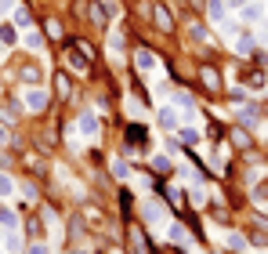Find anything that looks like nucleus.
I'll list each match as a JSON object with an SVG mask.
<instances>
[{"label":"nucleus","mask_w":268,"mask_h":254,"mask_svg":"<svg viewBox=\"0 0 268 254\" xmlns=\"http://www.w3.org/2000/svg\"><path fill=\"white\" fill-rule=\"evenodd\" d=\"M22 102H26V109H29V113H44L47 106H51L47 91H44V87H33V84H29L26 91H22Z\"/></svg>","instance_id":"nucleus-1"},{"label":"nucleus","mask_w":268,"mask_h":254,"mask_svg":"<svg viewBox=\"0 0 268 254\" xmlns=\"http://www.w3.org/2000/svg\"><path fill=\"white\" fill-rule=\"evenodd\" d=\"M76 127H80L87 138H98V131H102V127H98V116H94L91 109H84L80 116H76Z\"/></svg>","instance_id":"nucleus-2"},{"label":"nucleus","mask_w":268,"mask_h":254,"mask_svg":"<svg viewBox=\"0 0 268 254\" xmlns=\"http://www.w3.org/2000/svg\"><path fill=\"white\" fill-rule=\"evenodd\" d=\"M66 58H69V66H73L76 73H87V69H91V58H87V55H84L80 48H76V44L69 48V55H66Z\"/></svg>","instance_id":"nucleus-3"},{"label":"nucleus","mask_w":268,"mask_h":254,"mask_svg":"<svg viewBox=\"0 0 268 254\" xmlns=\"http://www.w3.org/2000/svg\"><path fill=\"white\" fill-rule=\"evenodd\" d=\"M235 116H239V124H257L261 109L254 106V102H239V109H235Z\"/></svg>","instance_id":"nucleus-4"},{"label":"nucleus","mask_w":268,"mask_h":254,"mask_svg":"<svg viewBox=\"0 0 268 254\" xmlns=\"http://www.w3.org/2000/svg\"><path fill=\"white\" fill-rule=\"evenodd\" d=\"M152 22L160 26L163 33H170V29H174V19H170V11H167L163 4H156V8H152Z\"/></svg>","instance_id":"nucleus-5"},{"label":"nucleus","mask_w":268,"mask_h":254,"mask_svg":"<svg viewBox=\"0 0 268 254\" xmlns=\"http://www.w3.org/2000/svg\"><path fill=\"white\" fill-rule=\"evenodd\" d=\"M145 138H149V131L141 127V124H131V127H127V149H138V145H145Z\"/></svg>","instance_id":"nucleus-6"},{"label":"nucleus","mask_w":268,"mask_h":254,"mask_svg":"<svg viewBox=\"0 0 268 254\" xmlns=\"http://www.w3.org/2000/svg\"><path fill=\"white\" fill-rule=\"evenodd\" d=\"M131 254H152V250H149V240H145V232H141L138 225L131 229Z\"/></svg>","instance_id":"nucleus-7"},{"label":"nucleus","mask_w":268,"mask_h":254,"mask_svg":"<svg viewBox=\"0 0 268 254\" xmlns=\"http://www.w3.org/2000/svg\"><path fill=\"white\" fill-rule=\"evenodd\" d=\"M145 218H149V225H152V229H163V225H167V214H163L156 203H145Z\"/></svg>","instance_id":"nucleus-8"},{"label":"nucleus","mask_w":268,"mask_h":254,"mask_svg":"<svg viewBox=\"0 0 268 254\" xmlns=\"http://www.w3.org/2000/svg\"><path fill=\"white\" fill-rule=\"evenodd\" d=\"M134 66H138V69H145V73L156 69V55L145 51V48H138V51H134Z\"/></svg>","instance_id":"nucleus-9"},{"label":"nucleus","mask_w":268,"mask_h":254,"mask_svg":"<svg viewBox=\"0 0 268 254\" xmlns=\"http://www.w3.org/2000/svg\"><path fill=\"white\" fill-rule=\"evenodd\" d=\"M87 22L105 26V8H102V0H91V4H87Z\"/></svg>","instance_id":"nucleus-10"},{"label":"nucleus","mask_w":268,"mask_h":254,"mask_svg":"<svg viewBox=\"0 0 268 254\" xmlns=\"http://www.w3.org/2000/svg\"><path fill=\"white\" fill-rule=\"evenodd\" d=\"M207 15H210V22H214V26H225V22H228V19H225V0H210Z\"/></svg>","instance_id":"nucleus-11"},{"label":"nucleus","mask_w":268,"mask_h":254,"mask_svg":"<svg viewBox=\"0 0 268 254\" xmlns=\"http://www.w3.org/2000/svg\"><path fill=\"white\" fill-rule=\"evenodd\" d=\"M29 22H33V15H29L26 8H19V4H15V11H11V26H19V29H29Z\"/></svg>","instance_id":"nucleus-12"},{"label":"nucleus","mask_w":268,"mask_h":254,"mask_svg":"<svg viewBox=\"0 0 268 254\" xmlns=\"http://www.w3.org/2000/svg\"><path fill=\"white\" fill-rule=\"evenodd\" d=\"M225 247H232V250H246L250 240H246L243 232H228V236H225Z\"/></svg>","instance_id":"nucleus-13"},{"label":"nucleus","mask_w":268,"mask_h":254,"mask_svg":"<svg viewBox=\"0 0 268 254\" xmlns=\"http://www.w3.org/2000/svg\"><path fill=\"white\" fill-rule=\"evenodd\" d=\"M235 51H239V55H254V51H257V40L243 33L239 40H235Z\"/></svg>","instance_id":"nucleus-14"},{"label":"nucleus","mask_w":268,"mask_h":254,"mask_svg":"<svg viewBox=\"0 0 268 254\" xmlns=\"http://www.w3.org/2000/svg\"><path fill=\"white\" fill-rule=\"evenodd\" d=\"M170 167H174V163H170V156H167V153L152 156V171H156V174H170Z\"/></svg>","instance_id":"nucleus-15"},{"label":"nucleus","mask_w":268,"mask_h":254,"mask_svg":"<svg viewBox=\"0 0 268 254\" xmlns=\"http://www.w3.org/2000/svg\"><path fill=\"white\" fill-rule=\"evenodd\" d=\"M160 124H163L167 131H174V127H178V113L170 109V106H163V109H160Z\"/></svg>","instance_id":"nucleus-16"},{"label":"nucleus","mask_w":268,"mask_h":254,"mask_svg":"<svg viewBox=\"0 0 268 254\" xmlns=\"http://www.w3.org/2000/svg\"><path fill=\"white\" fill-rule=\"evenodd\" d=\"M55 87H58V98H69V91H73L69 73H58V77H55Z\"/></svg>","instance_id":"nucleus-17"},{"label":"nucleus","mask_w":268,"mask_h":254,"mask_svg":"<svg viewBox=\"0 0 268 254\" xmlns=\"http://www.w3.org/2000/svg\"><path fill=\"white\" fill-rule=\"evenodd\" d=\"M178 138H181L188 149H196V145H199V131H192V127H181V131H178Z\"/></svg>","instance_id":"nucleus-18"},{"label":"nucleus","mask_w":268,"mask_h":254,"mask_svg":"<svg viewBox=\"0 0 268 254\" xmlns=\"http://www.w3.org/2000/svg\"><path fill=\"white\" fill-rule=\"evenodd\" d=\"M199 77H203V84H207V87H210V91H221V80H217V73H214L210 66H207V69H203V73H199Z\"/></svg>","instance_id":"nucleus-19"},{"label":"nucleus","mask_w":268,"mask_h":254,"mask_svg":"<svg viewBox=\"0 0 268 254\" xmlns=\"http://www.w3.org/2000/svg\"><path fill=\"white\" fill-rule=\"evenodd\" d=\"M261 15H264L261 4H246V8H243V19H246V22H261Z\"/></svg>","instance_id":"nucleus-20"},{"label":"nucleus","mask_w":268,"mask_h":254,"mask_svg":"<svg viewBox=\"0 0 268 254\" xmlns=\"http://www.w3.org/2000/svg\"><path fill=\"white\" fill-rule=\"evenodd\" d=\"M0 120H4V124H15V120H19V109H15L11 102H8V106H0Z\"/></svg>","instance_id":"nucleus-21"},{"label":"nucleus","mask_w":268,"mask_h":254,"mask_svg":"<svg viewBox=\"0 0 268 254\" xmlns=\"http://www.w3.org/2000/svg\"><path fill=\"white\" fill-rule=\"evenodd\" d=\"M113 174L120 178V182H123V178H131V167H127V160H113Z\"/></svg>","instance_id":"nucleus-22"},{"label":"nucleus","mask_w":268,"mask_h":254,"mask_svg":"<svg viewBox=\"0 0 268 254\" xmlns=\"http://www.w3.org/2000/svg\"><path fill=\"white\" fill-rule=\"evenodd\" d=\"M0 196H4V200H8V196H15V182H11L8 174H0Z\"/></svg>","instance_id":"nucleus-23"},{"label":"nucleus","mask_w":268,"mask_h":254,"mask_svg":"<svg viewBox=\"0 0 268 254\" xmlns=\"http://www.w3.org/2000/svg\"><path fill=\"white\" fill-rule=\"evenodd\" d=\"M188 37L192 40H207V29H203L199 22H188Z\"/></svg>","instance_id":"nucleus-24"},{"label":"nucleus","mask_w":268,"mask_h":254,"mask_svg":"<svg viewBox=\"0 0 268 254\" xmlns=\"http://www.w3.org/2000/svg\"><path fill=\"white\" fill-rule=\"evenodd\" d=\"M87 221L91 225H105V214L98 211V207H87Z\"/></svg>","instance_id":"nucleus-25"},{"label":"nucleus","mask_w":268,"mask_h":254,"mask_svg":"<svg viewBox=\"0 0 268 254\" xmlns=\"http://www.w3.org/2000/svg\"><path fill=\"white\" fill-rule=\"evenodd\" d=\"M40 44H44V37L37 33V29H29V33H26V48H33V51H37Z\"/></svg>","instance_id":"nucleus-26"},{"label":"nucleus","mask_w":268,"mask_h":254,"mask_svg":"<svg viewBox=\"0 0 268 254\" xmlns=\"http://www.w3.org/2000/svg\"><path fill=\"white\" fill-rule=\"evenodd\" d=\"M22 80H26V84H37V80H40L37 66H22Z\"/></svg>","instance_id":"nucleus-27"},{"label":"nucleus","mask_w":268,"mask_h":254,"mask_svg":"<svg viewBox=\"0 0 268 254\" xmlns=\"http://www.w3.org/2000/svg\"><path fill=\"white\" fill-rule=\"evenodd\" d=\"M109 51H113V55H123V37H120V33L109 37Z\"/></svg>","instance_id":"nucleus-28"},{"label":"nucleus","mask_w":268,"mask_h":254,"mask_svg":"<svg viewBox=\"0 0 268 254\" xmlns=\"http://www.w3.org/2000/svg\"><path fill=\"white\" fill-rule=\"evenodd\" d=\"M170 203L181 211V207H185V189H170Z\"/></svg>","instance_id":"nucleus-29"},{"label":"nucleus","mask_w":268,"mask_h":254,"mask_svg":"<svg viewBox=\"0 0 268 254\" xmlns=\"http://www.w3.org/2000/svg\"><path fill=\"white\" fill-rule=\"evenodd\" d=\"M188 196H192V203H207V189H203V185H196L192 192H188Z\"/></svg>","instance_id":"nucleus-30"},{"label":"nucleus","mask_w":268,"mask_h":254,"mask_svg":"<svg viewBox=\"0 0 268 254\" xmlns=\"http://www.w3.org/2000/svg\"><path fill=\"white\" fill-rule=\"evenodd\" d=\"M102 8H105V15H113V19L120 15V4H116V0H102Z\"/></svg>","instance_id":"nucleus-31"},{"label":"nucleus","mask_w":268,"mask_h":254,"mask_svg":"<svg viewBox=\"0 0 268 254\" xmlns=\"http://www.w3.org/2000/svg\"><path fill=\"white\" fill-rule=\"evenodd\" d=\"M232 142L239 145V149H246V145H250V134H246V131H235V138H232Z\"/></svg>","instance_id":"nucleus-32"},{"label":"nucleus","mask_w":268,"mask_h":254,"mask_svg":"<svg viewBox=\"0 0 268 254\" xmlns=\"http://www.w3.org/2000/svg\"><path fill=\"white\" fill-rule=\"evenodd\" d=\"M0 221H4V229H15V225H19V218H15L11 211H4V214H0Z\"/></svg>","instance_id":"nucleus-33"},{"label":"nucleus","mask_w":268,"mask_h":254,"mask_svg":"<svg viewBox=\"0 0 268 254\" xmlns=\"http://www.w3.org/2000/svg\"><path fill=\"white\" fill-rule=\"evenodd\" d=\"M170 240H178V243H185V225H170Z\"/></svg>","instance_id":"nucleus-34"},{"label":"nucleus","mask_w":268,"mask_h":254,"mask_svg":"<svg viewBox=\"0 0 268 254\" xmlns=\"http://www.w3.org/2000/svg\"><path fill=\"white\" fill-rule=\"evenodd\" d=\"M0 40H4V44H15V26H4V29H0Z\"/></svg>","instance_id":"nucleus-35"},{"label":"nucleus","mask_w":268,"mask_h":254,"mask_svg":"<svg viewBox=\"0 0 268 254\" xmlns=\"http://www.w3.org/2000/svg\"><path fill=\"white\" fill-rule=\"evenodd\" d=\"M44 29H47V37H62V29H58V22H51V19L44 22Z\"/></svg>","instance_id":"nucleus-36"},{"label":"nucleus","mask_w":268,"mask_h":254,"mask_svg":"<svg viewBox=\"0 0 268 254\" xmlns=\"http://www.w3.org/2000/svg\"><path fill=\"white\" fill-rule=\"evenodd\" d=\"M26 254H47V247H44V243H33V247H29Z\"/></svg>","instance_id":"nucleus-37"},{"label":"nucleus","mask_w":268,"mask_h":254,"mask_svg":"<svg viewBox=\"0 0 268 254\" xmlns=\"http://www.w3.org/2000/svg\"><path fill=\"white\" fill-rule=\"evenodd\" d=\"M11 4H15V0H0V11H8Z\"/></svg>","instance_id":"nucleus-38"},{"label":"nucleus","mask_w":268,"mask_h":254,"mask_svg":"<svg viewBox=\"0 0 268 254\" xmlns=\"http://www.w3.org/2000/svg\"><path fill=\"white\" fill-rule=\"evenodd\" d=\"M0 145H8V131L4 127H0Z\"/></svg>","instance_id":"nucleus-39"},{"label":"nucleus","mask_w":268,"mask_h":254,"mask_svg":"<svg viewBox=\"0 0 268 254\" xmlns=\"http://www.w3.org/2000/svg\"><path fill=\"white\" fill-rule=\"evenodd\" d=\"M225 4H228V0H225ZM232 4H235V0H232Z\"/></svg>","instance_id":"nucleus-40"},{"label":"nucleus","mask_w":268,"mask_h":254,"mask_svg":"<svg viewBox=\"0 0 268 254\" xmlns=\"http://www.w3.org/2000/svg\"><path fill=\"white\" fill-rule=\"evenodd\" d=\"M98 254H102V250H98Z\"/></svg>","instance_id":"nucleus-41"}]
</instances>
